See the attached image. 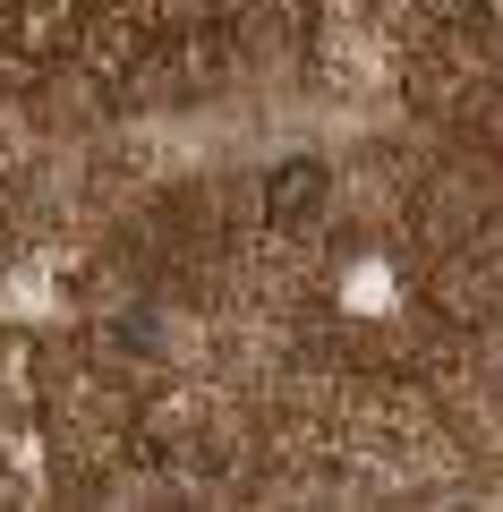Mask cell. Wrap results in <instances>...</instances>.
<instances>
[{"instance_id": "cell-1", "label": "cell", "mask_w": 503, "mask_h": 512, "mask_svg": "<svg viewBox=\"0 0 503 512\" xmlns=\"http://www.w3.org/2000/svg\"><path fill=\"white\" fill-rule=\"evenodd\" d=\"M324 188H333V171L316 163V154H290V163L265 171V222L273 231H299V222H316Z\"/></svg>"}]
</instances>
